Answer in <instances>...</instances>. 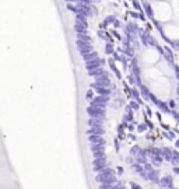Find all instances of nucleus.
<instances>
[{"label": "nucleus", "mask_w": 179, "mask_h": 189, "mask_svg": "<svg viewBox=\"0 0 179 189\" xmlns=\"http://www.w3.org/2000/svg\"><path fill=\"white\" fill-rule=\"evenodd\" d=\"M87 114L90 115V118H99L102 119L105 116V109L101 108V106H88L87 108Z\"/></svg>", "instance_id": "nucleus-1"}, {"label": "nucleus", "mask_w": 179, "mask_h": 189, "mask_svg": "<svg viewBox=\"0 0 179 189\" xmlns=\"http://www.w3.org/2000/svg\"><path fill=\"white\" fill-rule=\"evenodd\" d=\"M77 49H79V52L83 55H85V53H90V52L94 51V48H92V45L90 44V42H84V41H79L77 39Z\"/></svg>", "instance_id": "nucleus-2"}, {"label": "nucleus", "mask_w": 179, "mask_h": 189, "mask_svg": "<svg viewBox=\"0 0 179 189\" xmlns=\"http://www.w3.org/2000/svg\"><path fill=\"white\" fill-rule=\"evenodd\" d=\"M104 168H106V157H104V158H95L92 161V171L94 172H101Z\"/></svg>", "instance_id": "nucleus-3"}, {"label": "nucleus", "mask_w": 179, "mask_h": 189, "mask_svg": "<svg viewBox=\"0 0 179 189\" xmlns=\"http://www.w3.org/2000/svg\"><path fill=\"white\" fill-rule=\"evenodd\" d=\"M102 65H104V60L98 57V59H94L91 62H87L85 63V69L88 70V71H92V70H95V69H99Z\"/></svg>", "instance_id": "nucleus-4"}, {"label": "nucleus", "mask_w": 179, "mask_h": 189, "mask_svg": "<svg viewBox=\"0 0 179 189\" xmlns=\"http://www.w3.org/2000/svg\"><path fill=\"white\" fill-rule=\"evenodd\" d=\"M108 97L106 95H99L95 97L92 101H91V106H101V108H105V105L108 104Z\"/></svg>", "instance_id": "nucleus-5"}, {"label": "nucleus", "mask_w": 179, "mask_h": 189, "mask_svg": "<svg viewBox=\"0 0 179 189\" xmlns=\"http://www.w3.org/2000/svg\"><path fill=\"white\" fill-rule=\"evenodd\" d=\"M77 9H79V13L84 14L85 17L92 14V13H91V9H90V6H88V4H84V3H77Z\"/></svg>", "instance_id": "nucleus-6"}, {"label": "nucleus", "mask_w": 179, "mask_h": 189, "mask_svg": "<svg viewBox=\"0 0 179 189\" xmlns=\"http://www.w3.org/2000/svg\"><path fill=\"white\" fill-rule=\"evenodd\" d=\"M160 185L164 189H171L172 188V176H164L160 179Z\"/></svg>", "instance_id": "nucleus-7"}, {"label": "nucleus", "mask_w": 179, "mask_h": 189, "mask_svg": "<svg viewBox=\"0 0 179 189\" xmlns=\"http://www.w3.org/2000/svg\"><path fill=\"white\" fill-rule=\"evenodd\" d=\"M88 136H102L105 133V130L102 128H90L87 132H85Z\"/></svg>", "instance_id": "nucleus-8"}, {"label": "nucleus", "mask_w": 179, "mask_h": 189, "mask_svg": "<svg viewBox=\"0 0 179 189\" xmlns=\"http://www.w3.org/2000/svg\"><path fill=\"white\" fill-rule=\"evenodd\" d=\"M95 84L101 87H108L109 86V79H108V76H99V77H95Z\"/></svg>", "instance_id": "nucleus-9"}, {"label": "nucleus", "mask_w": 179, "mask_h": 189, "mask_svg": "<svg viewBox=\"0 0 179 189\" xmlns=\"http://www.w3.org/2000/svg\"><path fill=\"white\" fill-rule=\"evenodd\" d=\"M88 125H90V128H102V119H99V118H90L88 122H87Z\"/></svg>", "instance_id": "nucleus-10"}, {"label": "nucleus", "mask_w": 179, "mask_h": 189, "mask_svg": "<svg viewBox=\"0 0 179 189\" xmlns=\"http://www.w3.org/2000/svg\"><path fill=\"white\" fill-rule=\"evenodd\" d=\"M88 141L91 144H105V139L102 136H88Z\"/></svg>", "instance_id": "nucleus-11"}, {"label": "nucleus", "mask_w": 179, "mask_h": 189, "mask_svg": "<svg viewBox=\"0 0 179 189\" xmlns=\"http://www.w3.org/2000/svg\"><path fill=\"white\" fill-rule=\"evenodd\" d=\"M147 176H148V181H151V182H154V184H160V174H158L157 170L150 172V174H147Z\"/></svg>", "instance_id": "nucleus-12"}, {"label": "nucleus", "mask_w": 179, "mask_h": 189, "mask_svg": "<svg viewBox=\"0 0 179 189\" xmlns=\"http://www.w3.org/2000/svg\"><path fill=\"white\" fill-rule=\"evenodd\" d=\"M87 17L84 16V14H81V13H79V14H76V22L77 24H80V25H83V27H88V24H87Z\"/></svg>", "instance_id": "nucleus-13"}, {"label": "nucleus", "mask_w": 179, "mask_h": 189, "mask_svg": "<svg viewBox=\"0 0 179 189\" xmlns=\"http://www.w3.org/2000/svg\"><path fill=\"white\" fill-rule=\"evenodd\" d=\"M92 87L95 88V91H97L99 95H106V97H108V94H109V90H108L106 87H101V86H98V84H95V83L92 84Z\"/></svg>", "instance_id": "nucleus-14"}, {"label": "nucleus", "mask_w": 179, "mask_h": 189, "mask_svg": "<svg viewBox=\"0 0 179 189\" xmlns=\"http://www.w3.org/2000/svg\"><path fill=\"white\" fill-rule=\"evenodd\" d=\"M83 59L85 60V63H87V62H91V60H94V59H98V53L95 51L90 52V53H85V55H83Z\"/></svg>", "instance_id": "nucleus-15"}, {"label": "nucleus", "mask_w": 179, "mask_h": 189, "mask_svg": "<svg viewBox=\"0 0 179 189\" xmlns=\"http://www.w3.org/2000/svg\"><path fill=\"white\" fill-rule=\"evenodd\" d=\"M88 74L91 76V77H99V76H108L106 74V71L102 69V67H99V69H95L92 70V71H88Z\"/></svg>", "instance_id": "nucleus-16"}, {"label": "nucleus", "mask_w": 179, "mask_h": 189, "mask_svg": "<svg viewBox=\"0 0 179 189\" xmlns=\"http://www.w3.org/2000/svg\"><path fill=\"white\" fill-rule=\"evenodd\" d=\"M91 151L92 153H97V151H104L105 150V144H91L90 146Z\"/></svg>", "instance_id": "nucleus-17"}, {"label": "nucleus", "mask_w": 179, "mask_h": 189, "mask_svg": "<svg viewBox=\"0 0 179 189\" xmlns=\"http://www.w3.org/2000/svg\"><path fill=\"white\" fill-rule=\"evenodd\" d=\"M74 31L77 32V35H80V34H87V28L85 27H83V25H80V24H74Z\"/></svg>", "instance_id": "nucleus-18"}, {"label": "nucleus", "mask_w": 179, "mask_h": 189, "mask_svg": "<svg viewBox=\"0 0 179 189\" xmlns=\"http://www.w3.org/2000/svg\"><path fill=\"white\" fill-rule=\"evenodd\" d=\"M77 39L79 41H84V42H91V36L87 34H80L77 35Z\"/></svg>", "instance_id": "nucleus-19"}, {"label": "nucleus", "mask_w": 179, "mask_h": 189, "mask_svg": "<svg viewBox=\"0 0 179 189\" xmlns=\"http://www.w3.org/2000/svg\"><path fill=\"white\" fill-rule=\"evenodd\" d=\"M67 9H69L70 11H73V13L79 14V9H77V3H76V4H74V3H67Z\"/></svg>", "instance_id": "nucleus-20"}, {"label": "nucleus", "mask_w": 179, "mask_h": 189, "mask_svg": "<svg viewBox=\"0 0 179 189\" xmlns=\"http://www.w3.org/2000/svg\"><path fill=\"white\" fill-rule=\"evenodd\" d=\"M140 153H141V149H140V147H137V146H134V147L130 150V154L133 155V157H137Z\"/></svg>", "instance_id": "nucleus-21"}, {"label": "nucleus", "mask_w": 179, "mask_h": 189, "mask_svg": "<svg viewBox=\"0 0 179 189\" xmlns=\"http://www.w3.org/2000/svg\"><path fill=\"white\" fill-rule=\"evenodd\" d=\"M92 157H94V160L95 158H104V157H106L104 151H97V153H92Z\"/></svg>", "instance_id": "nucleus-22"}, {"label": "nucleus", "mask_w": 179, "mask_h": 189, "mask_svg": "<svg viewBox=\"0 0 179 189\" xmlns=\"http://www.w3.org/2000/svg\"><path fill=\"white\" fill-rule=\"evenodd\" d=\"M114 185H109V184H99V188L98 189H111Z\"/></svg>", "instance_id": "nucleus-23"}, {"label": "nucleus", "mask_w": 179, "mask_h": 189, "mask_svg": "<svg viewBox=\"0 0 179 189\" xmlns=\"http://www.w3.org/2000/svg\"><path fill=\"white\" fill-rule=\"evenodd\" d=\"M85 98H87L88 101H90V100H91V101L94 100V98H92V90H88V91H87V94H85Z\"/></svg>", "instance_id": "nucleus-24"}, {"label": "nucleus", "mask_w": 179, "mask_h": 189, "mask_svg": "<svg viewBox=\"0 0 179 189\" xmlns=\"http://www.w3.org/2000/svg\"><path fill=\"white\" fill-rule=\"evenodd\" d=\"M130 188L131 189H143L139 184H136V182H130Z\"/></svg>", "instance_id": "nucleus-25"}, {"label": "nucleus", "mask_w": 179, "mask_h": 189, "mask_svg": "<svg viewBox=\"0 0 179 189\" xmlns=\"http://www.w3.org/2000/svg\"><path fill=\"white\" fill-rule=\"evenodd\" d=\"M105 51H106V53H111V52H112V46H111V44H108V45H106Z\"/></svg>", "instance_id": "nucleus-26"}, {"label": "nucleus", "mask_w": 179, "mask_h": 189, "mask_svg": "<svg viewBox=\"0 0 179 189\" xmlns=\"http://www.w3.org/2000/svg\"><path fill=\"white\" fill-rule=\"evenodd\" d=\"M174 172H175L176 175H179V167H174Z\"/></svg>", "instance_id": "nucleus-27"}, {"label": "nucleus", "mask_w": 179, "mask_h": 189, "mask_svg": "<svg viewBox=\"0 0 179 189\" xmlns=\"http://www.w3.org/2000/svg\"><path fill=\"white\" fill-rule=\"evenodd\" d=\"M66 3H79V0H66Z\"/></svg>", "instance_id": "nucleus-28"}, {"label": "nucleus", "mask_w": 179, "mask_h": 189, "mask_svg": "<svg viewBox=\"0 0 179 189\" xmlns=\"http://www.w3.org/2000/svg\"><path fill=\"white\" fill-rule=\"evenodd\" d=\"M123 172V168L122 167H118V174H122Z\"/></svg>", "instance_id": "nucleus-29"}, {"label": "nucleus", "mask_w": 179, "mask_h": 189, "mask_svg": "<svg viewBox=\"0 0 179 189\" xmlns=\"http://www.w3.org/2000/svg\"><path fill=\"white\" fill-rule=\"evenodd\" d=\"M146 129V126L144 125H141V126H139V130H144Z\"/></svg>", "instance_id": "nucleus-30"}, {"label": "nucleus", "mask_w": 179, "mask_h": 189, "mask_svg": "<svg viewBox=\"0 0 179 189\" xmlns=\"http://www.w3.org/2000/svg\"><path fill=\"white\" fill-rule=\"evenodd\" d=\"M178 164H179V163H178Z\"/></svg>", "instance_id": "nucleus-31"}]
</instances>
